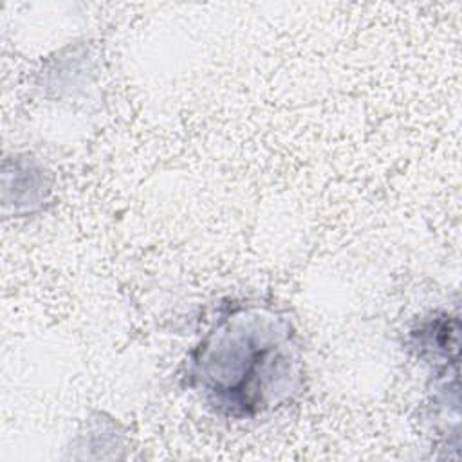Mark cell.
Wrapping results in <instances>:
<instances>
[{
    "label": "cell",
    "instance_id": "1",
    "mask_svg": "<svg viewBox=\"0 0 462 462\" xmlns=\"http://www.w3.org/2000/svg\"><path fill=\"white\" fill-rule=\"evenodd\" d=\"M180 379L220 417L251 420L273 413L303 390L298 328L273 301L229 298L215 307L188 350Z\"/></svg>",
    "mask_w": 462,
    "mask_h": 462
}]
</instances>
